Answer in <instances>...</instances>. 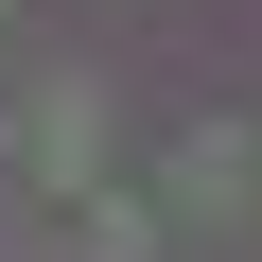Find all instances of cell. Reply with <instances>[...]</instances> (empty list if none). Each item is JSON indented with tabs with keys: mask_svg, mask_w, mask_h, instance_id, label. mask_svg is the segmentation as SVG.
<instances>
[{
	"mask_svg": "<svg viewBox=\"0 0 262 262\" xmlns=\"http://www.w3.org/2000/svg\"><path fill=\"white\" fill-rule=\"evenodd\" d=\"M175 192H192V210H262V140H245V122H210V140L175 158Z\"/></svg>",
	"mask_w": 262,
	"mask_h": 262,
	"instance_id": "obj_1",
	"label": "cell"
}]
</instances>
